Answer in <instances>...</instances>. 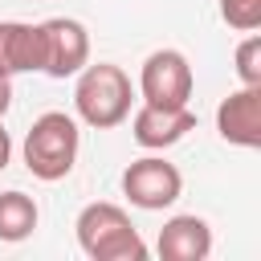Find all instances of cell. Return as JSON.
Here are the masks:
<instances>
[{"label": "cell", "mask_w": 261, "mask_h": 261, "mask_svg": "<svg viewBox=\"0 0 261 261\" xmlns=\"http://www.w3.org/2000/svg\"><path fill=\"white\" fill-rule=\"evenodd\" d=\"M77 86H73V110L86 126L94 130H114L130 118V102H135V86L130 77L110 65V61H98V65H82L77 73Z\"/></svg>", "instance_id": "6da1fadb"}, {"label": "cell", "mask_w": 261, "mask_h": 261, "mask_svg": "<svg viewBox=\"0 0 261 261\" xmlns=\"http://www.w3.org/2000/svg\"><path fill=\"white\" fill-rule=\"evenodd\" d=\"M73 232H77V245L90 261H143L147 257V245H143L139 228L110 200L86 204L73 220Z\"/></svg>", "instance_id": "7a4b0ae2"}, {"label": "cell", "mask_w": 261, "mask_h": 261, "mask_svg": "<svg viewBox=\"0 0 261 261\" xmlns=\"http://www.w3.org/2000/svg\"><path fill=\"white\" fill-rule=\"evenodd\" d=\"M77 147H82V130H77V118L65 114V110H45L41 118H33L29 135H24V167L45 179V184H57L73 171L77 163Z\"/></svg>", "instance_id": "3957f363"}, {"label": "cell", "mask_w": 261, "mask_h": 261, "mask_svg": "<svg viewBox=\"0 0 261 261\" xmlns=\"http://www.w3.org/2000/svg\"><path fill=\"white\" fill-rule=\"evenodd\" d=\"M179 192H184V175L163 155H143V159L126 163V171H122V196L143 212L171 208L179 200Z\"/></svg>", "instance_id": "277c9868"}, {"label": "cell", "mask_w": 261, "mask_h": 261, "mask_svg": "<svg viewBox=\"0 0 261 261\" xmlns=\"http://www.w3.org/2000/svg\"><path fill=\"white\" fill-rule=\"evenodd\" d=\"M196 73L179 49H155L139 69V94L151 106H188Z\"/></svg>", "instance_id": "5b68a950"}, {"label": "cell", "mask_w": 261, "mask_h": 261, "mask_svg": "<svg viewBox=\"0 0 261 261\" xmlns=\"http://www.w3.org/2000/svg\"><path fill=\"white\" fill-rule=\"evenodd\" d=\"M90 61V33L73 16H49L41 20V73L49 77H73Z\"/></svg>", "instance_id": "8992f818"}, {"label": "cell", "mask_w": 261, "mask_h": 261, "mask_svg": "<svg viewBox=\"0 0 261 261\" xmlns=\"http://www.w3.org/2000/svg\"><path fill=\"white\" fill-rule=\"evenodd\" d=\"M216 130L224 143L257 151L261 147V86H241L216 106Z\"/></svg>", "instance_id": "52a82bcc"}, {"label": "cell", "mask_w": 261, "mask_h": 261, "mask_svg": "<svg viewBox=\"0 0 261 261\" xmlns=\"http://www.w3.org/2000/svg\"><path fill=\"white\" fill-rule=\"evenodd\" d=\"M188 130H196V114L188 106H151V102H143L130 114V135L147 151H167Z\"/></svg>", "instance_id": "ba28073f"}, {"label": "cell", "mask_w": 261, "mask_h": 261, "mask_svg": "<svg viewBox=\"0 0 261 261\" xmlns=\"http://www.w3.org/2000/svg\"><path fill=\"white\" fill-rule=\"evenodd\" d=\"M155 249H159L163 261H204V257L212 253V228H208L204 216L179 212V216H171V220L159 228Z\"/></svg>", "instance_id": "9c48e42d"}, {"label": "cell", "mask_w": 261, "mask_h": 261, "mask_svg": "<svg viewBox=\"0 0 261 261\" xmlns=\"http://www.w3.org/2000/svg\"><path fill=\"white\" fill-rule=\"evenodd\" d=\"M0 73H41V24L0 20Z\"/></svg>", "instance_id": "30bf717a"}, {"label": "cell", "mask_w": 261, "mask_h": 261, "mask_svg": "<svg viewBox=\"0 0 261 261\" xmlns=\"http://www.w3.org/2000/svg\"><path fill=\"white\" fill-rule=\"evenodd\" d=\"M37 220H41V208H37L33 196H24L16 188L12 192H0V241L16 245V241L33 237Z\"/></svg>", "instance_id": "8fae6325"}, {"label": "cell", "mask_w": 261, "mask_h": 261, "mask_svg": "<svg viewBox=\"0 0 261 261\" xmlns=\"http://www.w3.org/2000/svg\"><path fill=\"white\" fill-rule=\"evenodd\" d=\"M220 20L237 33L261 29V0H220Z\"/></svg>", "instance_id": "7c38bea8"}, {"label": "cell", "mask_w": 261, "mask_h": 261, "mask_svg": "<svg viewBox=\"0 0 261 261\" xmlns=\"http://www.w3.org/2000/svg\"><path fill=\"white\" fill-rule=\"evenodd\" d=\"M237 77L241 86H261V37L249 33L237 45Z\"/></svg>", "instance_id": "4fadbf2b"}, {"label": "cell", "mask_w": 261, "mask_h": 261, "mask_svg": "<svg viewBox=\"0 0 261 261\" xmlns=\"http://www.w3.org/2000/svg\"><path fill=\"white\" fill-rule=\"evenodd\" d=\"M8 106H12V77L0 73V118L8 114Z\"/></svg>", "instance_id": "5bb4252c"}, {"label": "cell", "mask_w": 261, "mask_h": 261, "mask_svg": "<svg viewBox=\"0 0 261 261\" xmlns=\"http://www.w3.org/2000/svg\"><path fill=\"white\" fill-rule=\"evenodd\" d=\"M8 159H12V139H8V130H4V118H0V171L8 167Z\"/></svg>", "instance_id": "9a60e30c"}]
</instances>
